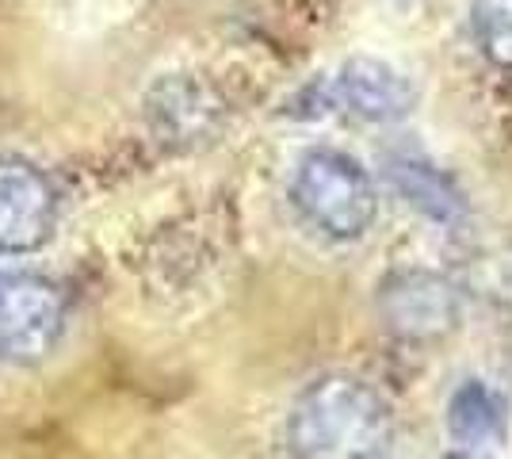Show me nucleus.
<instances>
[{
    "label": "nucleus",
    "instance_id": "obj_1",
    "mask_svg": "<svg viewBox=\"0 0 512 459\" xmlns=\"http://www.w3.org/2000/svg\"><path fill=\"white\" fill-rule=\"evenodd\" d=\"M390 437V402L360 375H321L287 410V448L295 459H379Z\"/></svg>",
    "mask_w": 512,
    "mask_h": 459
},
{
    "label": "nucleus",
    "instance_id": "obj_2",
    "mask_svg": "<svg viewBox=\"0 0 512 459\" xmlns=\"http://www.w3.org/2000/svg\"><path fill=\"white\" fill-rule=\"evenodd\" d=\"M291 199L321 238L356 241L379 215L375 184L356 157L341 150H306L291 176Z\"/></svg>",
    "mask_w": 512,
    "mask_h": 459
},
{
    "label": "nucleus",
    "instance_id": "obj_3",
    "mask_svg": "<svg viewBox=\"0 0 512 459\" xmlns=\"http://www.w3.org/2000/svg\"><path fill=\"white\" fill-rule=\"evenodd\" d=\"M62 333V287L35 272H0V364H43L62 345Z\"/></svg>",
    "mask_w": 512,
    "mask_h": 459
},
{
    "label": "nucleus",
    "instance_id": "obj_4",
    "mask_svg": "<svg viewBox=\"0 0 512 459\" xmlns=\"http://www.w3.org/2000/svg\"><path fill=\"white\" fill-rule=\"evenodd\" d=\"M375 306H379L383 326L398 341H409V345H428V341L448 337L451 329L459 326V314H463L459 287L451 284L448 276L432 272V268L390 272L379 284Z\"/></svg>",
    "mask_w": 512,
    "mask_h": 459
},
{
    "label": "nucleus",
    "instance_id": "obj_5",
    "mask_svg": "<svg viewBox=\"0 0 512 459\" xmlns=\"http://www.w3.org/2000/svg\"><path fill=\"white\" fill-rule=\"evenodd\" d=\"M314 92L321 111H344L363 123H398L417 104V85L383 58H348Z\"/></svg>",
    "mask_w": 512,
    "mask_h": 459
},
{
    "label": "nucleus",
    "instance_id": "obj_6",
    "mask_svg": "<svg viewBox=\"0 0 512 459\" xmlns=\"http://www.w3.org/2000/svg\"><path fill=\"white\" fill-rule=\"evenodd\" d=\"M54 226V180L23 157H0V253H35L50 241Z\"/></svg>",
    "mask_w": 512,
    "mask_h": 459
},
{
    "label": "nucleus",
    "instance_id": "obj_7",
    "mask_svg": "<svg viewBox=\"0 0 512 459\" xmlns=\"http://www.w3.org/2000/svg\"><path fill=\"white\" fill-rule=\"evenodd\" d=\"M386 180L425 219L440 222V226H459L467 219V203L459 196V188L451 184V176H444L436 165H428L421 157H390Z\"/></svg>",
    "mask_w": 512,
    "mask_h": 459
},
{
    "label": "nucleus",
    "instance_id": "obj_8",
    "mask_svg": "<svg viewBox=\"0 0 512 459\" xmlns=\"http://www.w3.org/2000/svg\"><path fill=\"white\" fill-rule=\"evenodd\" d=\"M448 433L463 452L497 444L505 437V398L482 379L459 383L448 398Z\"/></svg>",
    "mask_w": 512,
    "mask_h": 459
},
{
    "label": "nucleus",
    "instance_id": "obj_9",
    "mask_svg": "<svg viewBox=\"0 0 512 459\" xmlns=\"http://www.w3.org/2000/svg\"><path fill=\"white\" fill-rule=\"evenodd\" d=\"M474 35L497 69H512V0H474Z\"/></svg>",
    "mask_w": 512,
    "mask_h": 459
},
{
    "label": "nucleus",
    "instance_id": "obj_10",
    "mask_svg": "<svg viewBox=\"0 0 512 459\" xmlns=\"http://www.w3.org/2000/svg\"><path fill=\"white\" fill-rule=\"evenodd\" d=\"M444 459H478L474 452H451V456H444Z\"/></svg>",
    "mask_w": 512,
    "mask_h": 459
}]
</instances>
